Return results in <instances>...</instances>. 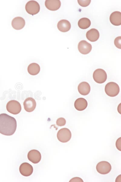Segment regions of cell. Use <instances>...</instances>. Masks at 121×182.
<instances>
[{
    "label": "cell",
    "mask_w": 121,
    "mask_h": 182,
    "mask_svg": "<svg viewBox=\"0 0 121 182\" xmlns=\"http://www.w3.org/2000/svg\"><path fill=\"white\" fill-rule=\"evenodd\" d=\"M121 137L118 138L116 141V146L117 149L119 151H121Z\"/></svg>",
    "instance_id": "24"
},
{
    "label": "cell",
    "mask_w": 121,
    "mask_h": 182,
    "mask_svg": "<svg viewBox=\"0 0 121 182\" xmlns=\"http://www.w3.org/2000/svg\"><path fill=\"white\" fill-rule=\"evenodd\" d=\"M110 22L113 25L119 26L121 25V13L119 11L112 12L110 17Z\"/></svg>",
    "instance_id": "14"
},
{
    "label": "cell",
    "mask_w": 121,
    "mask_h": 182,
    "mask_svg": "<svg viewBox=\"0 0 121 182\" xmlns=\"http://www.w3.org/2000/svg\"><path fill=\"white\" fill-rule=\"evenodd\" d=\"M96 169L99 174H106L110 171L112 167L110 164L106 161H101L99 162L96 165Z\"/></svg>",
    "instance_id": "7"
},
{
    "label": "cell",
    "mask_w": 121,
    "mask_h": 182,
    "mask_svg": "<svg viewBox=\"0 0 121 182\" xmlns=\"http://www.w3.org/2000/svg\"><path fill=\"white\" fill-rule=\"evenodd\" d=\"M78 90L79 93L82 95L85 96L88 95L90 91V87L89 84L86 82L80 83L78 86Z\"/></svg>",
    "instance_id": "16"
},
{
    "label": "cell",
    "mask_w": 121,
    "mask_h": 182,
    "mask_svg": "<svg viewBox=\"0 0 121 182\" xmlns=\"http://www.w3.org/2000/svg\"><path fill=\"white\" fill-rule=\"evenodd\" d=\"M25 22L22 17L18 16L14 18L12 21L11 25L13 28L16 30H20L24 27Z\"/></svg>",
    "instance_id": "13"
},
{
    "label": "cell",
    "mask_w": 121,
    "mask_h": 182,
    "mask_svg": "<svg viewBox=\"0 0 121 182\" xmlns=\"http://www.w3.org/2000/svg\"><path fill=\"white\" fill-rule=\"evenodd\" d=\"M93 76L94 81L99 84L105 82L107 78L106 72L101 69H98L95 70L93 72Z\"/></svg>",
    "instance_id": "6"
},
{
    "label": "cell",
    "mask_w": 121,
    "mask_h": 182,
    "mask_svg": "<svg viewBox=\"0 0 121 182\" xmlns=\"http://www.w3.org/2000/svg\"><path fill=\"white\" fill-rule=\"evenodd\" d=\"M8 112L13 114L16 115L20 113L21 110L20 103L17 101L12 100L8 101L6 106Z\"/></svg>",
    "instance_id": "3"
},
{
    "label": "cell",
    "mask_w": 121,
    "mask_h": 182,
    "mask_svg": "<svg viewBox=\"0 0 121 182\" xmlns=\"http://www.w3.org/2000/svg\"><path fill=\"white\" fill-rule=\"evenodd\" d=\"M91 21L88 18H83L78 21V25L80 28L85 29L88 28L91 25Z\"/></svg>",
    "instance_id": "20"
},
{
    "label": "cell",
    "mask_w": 121,
    "mask_h": 182,
    "mask_svg": "<svg viewBox=\"0 0 121 182\" xmlns=\"http://www.w3.org/2000/svg\"><path fill=\"white\" fill-rule=\"evenodd\" d=\"M27 157L28 160L34 164L38 163L41 158L40 153L36 150H32L30 151L28 154Z\"/></svg>",
    "instance_id": "10"
},
{
    "label": "cell",
    "mask_w": 121,
    "mask_h": 182,
    "mask_svg": "<svg viewBox=\"0 0 121 182\" xmlns=\"http://www.w3.org/2000/svg\"><path fill=\"white\" fill-rule=\"evenodd\" d=\"M71 133L68 128H64L60 129L57 133L58 140L62 143H66L71 138Z\"/></svg>",
    "instance_id": "4"
},
{
    "label": "cell",
    "mask_w": 121,
    "mask_h": 182,
    "mask_svg": "<svg viewBox=\"0 0 121 182\" xmlns=\"http://www.w3.org/2000/svg\"><path fill=\"white\" fill-rule=\"evenodd\" d=\"M119 91V85L115 82H109L105 86V91L106 94L110 97L116 96L118 94Z\"/></svg>",
    "instance_id": "2"
},
{
    "label": "cell",
    "mask_w": 121,
    "mask_h": 182,
    "mask_svg": "<svg viewBox=\"0 0 121 182\" xmlns=\"http://www.w3.org/2000/svg\"><path fill=\"white\" fill-rule=\"evenodd\" d=\"M87 104V101L86 99L83 98H80L75 101L74 106L77 110L81 111L86 109Z\"/></svg>",
    "instance_id": "17"
},
{
    "label": "cell",
    "mask_w": 121,
    "mask_h": 182,
    "mask_svg": "<svg viewBox=\"0 0 121 182\" xmlns=\"http://www.w3.org/2000/svg\"><path fill=\"white\" fill-rule=\"evenodd\" d=\"M19 170L22 175L28 177L32 174L33 169L32 166L30 164L27 162H24L20 165Z\"/></svg>",
    "instance_id": "8"
},
{
    "label": "cell",
    "mask_w": 121,
    "mask_h": 182,
    "mask_svg": "<svg viewBox=\"0 0 121 182\" xmlns=\"http://www.w3.org/2000/svg\"><path fill=\"white\" fill-rule=\"evenodd\" d=\"M17 126V122L14 117L5 113L0 114V133L6 136L12 135Z\"/></svg>",
    "instance_id": "1"
},
{
    "label": "cell",
    "mask_w": 121,
    "mask_h": 182,
    "mask_svg": "<svg viewBox=\"0 0 121 182\" xmlns=\"http://www.w3.org/2000/svg\"><path fill=\"white\" fill-rule=\"evenodd\" d=\"M87 39L90 41L94 42L99 38L100 34L98 31L95 29H91L88 31L86 34Z\"/></svg>",
    "instance_id": "15"
},
{
    "label": "cell",
    "mask_w": 121,
    "mask_h": 182,
    "mask_svg": "<svg viewBox=\"0 0 121 182\" xmlns=\"http://www.w3.org/2000/svg\"><path fill=\"white\" fill-rule=\"evenodd\" d=\"M91 1L90 0H78L77 2L81 6L86 7L89 5Z\"/></svg>",
    "instance_id": "21"
},
{
    "label": "cell",
    "mask_w": 121,
    "mask_h": 182,
    "mask_svg": "<svg viewBox=\"0 0 121 182\" xmlns=\"http://www.w3.org/2000/svg\"><path fill=\"white\" fill-rule=\"evenodd\" d=\"M70 182H83V180L78 177H75L72 178L69 181Z\"/></svg>",
    "instance_id": "25"
},
{
    "label": "cell",
    "mask_w": 121,
    "mask_h": 182,
    "mask_svg": "<svg viewBox=\"0 0 121 182\" xmlns=\"http://www.w3.org/2000/svg\"><path fill=\"white\" fill-rule=\"evenodd\" d=\"M78 48L79 52L82 54L86 55L88 54L91 50V45L84 40H82L78 43Z\"/></svg>",
    "instance_id": "9"
},
{
    "label": "cell",
    "mask_w": 121,
    "mask_h": 182,
    "mask_svg": "<svg viewBox=\"0 0 121 182\" xmlns=\"http://www.w3.org/2000/svg\"><path fill=\"white\" fill-rule=\"evenodd\" d=\"M27 69L29 74L32 75H36L39 72L40 67L38 64L34 62L28 65Z\"/></svg>",
    "instance_id": "19"
},
{
    "label": "cell",
    "mask_w": 121,
    "mask_h": 182,
    "mask_svg": "<svg viewBox=\"0 0 121 182\" xmlns=\"http://www.w3.org/2000/svg\"><path fill=\"white\" fill-rule=\"evenodd\" d=\"M25 110L28 112L33 111L36 106V103L35 100L33 98L29 97L27 98L23 103Z\"/></svg>",
    "instance_id": "11"
},
{
    "label": "cell",
    "mask_w": 121,
    "mask_h": 182,
    "mask_svg": "<svg viewBox=\"0 0 121 182\" xmlns=\"http://www.w3.org/2000/svg\"><path fill=\"white\" fill-rule=\"evenodd\" d=\"M45 5L48 9L54 11L60 8L61 6V2L59 0H46Z\"/></svg>",
    "instance_id": "12"
},
{
    "label": "cell",
    "mask_w": 121,
    "mask_h": 182,
    "mask_svg": "<svg viewBox=\"0 0 121 182\" xmlns=\"http://www.w3.org/2000/svg\"><path fill=\"white\" fill-rule=\"evenodd\" d=\"M25 9L27 13L33 15L39 12L40 8L39 4L37 2L34 0H31L26 3Z\"/></svg>",
    "instance_id": "5"
},
{
    "label": "cell",
    "mask_w": 121,
    "mask_h": 182,
    "mask_svg": "<svg viewBox=\"0 0 121 182\" xmlns=\"http://www.w3.org/2000/svg\"><path fill=\"white\" fill-rule=\"evenodd\" d=\"M121 36H118L115 39L114 41L115 46L119 49H121Z\"/></svg>",
    "instance_id": "23"
},
{
    "label": "cell",
    "mask_w": 121,
    "mask_h": 182,
    "mask_svg": "<svg viewBox=\"0 0 121 182\" xmlns=\"http://www.w3.org/2000/svg\"><path fill=\"white\" fill-rule=\"evenodd\" d=\"M56 123L57 126H61L65 125L66 123V120L64 118L60 117L57 120Z\"/></svg>",
    "instance_id": "22"
},
{
    "label": "cell",
    "mask_w": 121,
    "mask_h": 182,
    "mask_svg": "<svg viewBox=\"0 0 121 182\" xmlns=\"http://www.w3.org/2000/svg\"><path fill=\"white\" fill-rule=\"evenodd\" d=\"M70 22L66 19L60 20L57 24V27L58 30L62 32H66L69 31L71 28Z\"/></svg>",
    "instance_id": "18"
}]
</instances>
